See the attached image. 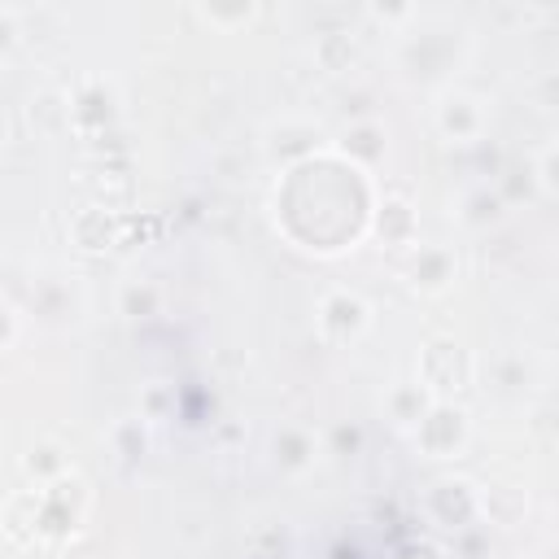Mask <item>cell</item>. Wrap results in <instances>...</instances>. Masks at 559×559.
I'll return each instance as SVG.
<instances>
[{"instance_id": "obj_28", "label": "cell", "mask_w": 559, "mask_h": 559, "mask_svg": "<svg viewBox=\"0 0 559 559\" xmlns=\"http://www.w3.org/2000/svg\"><path fill=\"white\" fill-rule=\"evenodd\" d=\"M13 341H17V310L4 306V336H0V349H13Z\"/></svg>"}, {"instance_id": "obj_4", "label": "cell", "mask_w": 559, "mask_h": 559, "mask_svg": "<svg viewBox=\"0 0 559 559\" xmlns=\"http://www.w3.org/2000/svg\"><path fill=\"white\" fill-rule=\"evenodd\" d=\"M428 515L441 524V528H467L476 515H480V493L467 485V480H437L432 489H428Z\"/></svg>"}, {"instance_id": "obj_27", "label": "cell", "mask_w": 559, "mask_h": 559, "mask_svg": "<svg viewBox=\"0 0 559 559\" xmlns=\"http://www.w3.org/2000/svg\"><path fill=\"white\" fill-rule=\"evenodd\" d=\"M332 441H336V450L345 454V450H358V441H362V432H358L354 424H341V428L332 432Z\"/></svg>"}, {"instance_id": "obj_25", "label": "cell", "mask_w": 559, "mask_h": 559, "mask_svg": "<svg viewBox=\"0 0 559 559\" xmlns=\"http://www.w3.org/2000/svg\"><path fill=\"white\" fill-rule=\"evenodd\" d=\"M533 175H537V183H546V188H555V192H559V144H555V148H546V153L537 157Z\"/></svg>"}, {"instance_id": "obj_26", "label": "cell", "mask_w": 559, "mask_h": 559, "mask_svg": "<svg viewBox=\"0 0 559 559\" xmlns=\"http://www.w3.org/2000/svg\"><path fill=\"white\" fill-rule=\"evenodd\" d=\"M397 559H445V550L432 546V542H406V546L397 550Z\"/></svg>"}, {"instance_id": "obj_7", "label": "cell", "mask_w": 559, "mask_h": 559, "mask_svg": "<svg viewBox=\"0 0 559 559\" xmlns=\"http://www.w3.org/2000/svg\"><path fill=\"white\" fill-rule=\"evenodd\" d=\"M4 537H9L13 550L44 546V537H39V489H22L4 502Z\"/></svg>"}, {"instance_id": "obj_16", "label": "cell", "mask_w": 559, "mask_h": 559, "mask_svg": "<svg viewBox=\"0 0 559 559\" xmlns=\"http://www.w3.org/2000/svg\"><path fill=\"white\" fill-rule=\"evenodd\" d=\"M275 459H280V467L301 472V467L314 459L310 432H306V428H280V432H275Z\"/></svg>"}, {"instance_id": "obj_29", "label": "cell", "mask_w": 559, "mask_h": 559, "mask_svg": "<svg viewBox=\"0 0 559 559\" xmlns=\"http://www.w3.org/2000/svg\"><path fill=\"white\" fill-rule=\"evenodd\" d=\"M542 105H559V74L542 79Z\"/></svg>"}, {"instance_id": "obj_24", "label": "cell", "mask_w": 559, "mask_h": 559, "mask_svg": "<svg viewBox=\"0 0 559 559\" xmlns=\"http://www.w3.org/2000/svg\"><path fill=\"white\" fill-rule=\"evenodd\" d=\"M258 9L253 4H236V9H218V4H205L201 9V17L205 22H214V26H236V22H249Z\"/></svg>"}, {"instance_id": "obj_15", "label": "cell", "mask_w": 559, "mask_h": 559, "mask_svg": "<svg viewBox=\"0 0 559 559\" xmlns=\"http://www.w3.org/2000/svg\"><path fill=\"white\" fill-rule=\"evenodd\" d=\"M314 57L323 70H349L354 57H358V39L349 31H323L319 44H314Z\"/></svg>"}, {"instance_id": "obj_13", "label": "cell", "mask_w": 559, "mask_h": 559, "mask_svg": "<svg viewBox=\"0 0 559 559\" xmlns=\"http://www.w3.org/2000/svg\"><path fill=\"white\" fill-rule=\"evenodd\" d=\"M70 122H74L79 131L105 135V127H109V96H105L100 87H83V92L74 96V105H70Z\"/></svg>"}, {"instance_id": "obj_20", "label": "cell", "mask_w": 559, "mask_h": 559, "mask_svg": "<svg viewBox=\"0 0 559 559\" xmlns=\"http://www.w3.org/2000/svg\"><path fill=\"white\" fill-rule=\"evenodd\" d=\"M498 214H502V197L489 192V188H476V192L463 201V223H472V227H485V223H493Z\"/></svg>"}, {"instance_id": "obj_19", "label": "cell", "mask_w": 559, "mask_h": 559, "mask_svg": "<svg viewBox=\"0 0 559 559\" xmlns=\"http://www.w3.org/2000/svg\"><path fill=\"white\" fill-rule=\"evenodd\" d=\"M118 301H122V314L127 319H153L157 306H162V293L153 284H127Z\"/></svg>"}, {"instance_id": "obj_10", "label": "cell", "mask_w": 559, "mask_h": 559, "mask_svg": "<svg viewBox=\"0 0 559 559\" xmlns=\"http://www.w3.org/2000/svg\"><path fill=\"white\" fill-rule=\"evenodd\" d=\"M271 153L288 166H301L319 153V127L310 122H280V131L271 135Z\"/></svg>"}, {"instance_id": "obj_31", "label": "cell", "mask_w": 559, "mask_h": 559, "mask_svg": "<svg viewBox=\"0 0 559 559\" xmlns=\"http://www.w3.org/2000/svg\"><path fill=\"white\" fill-rule=\"evenodd\" d=\"M546 559H559V550H550V555H546Z\"/></svg>"}, {"instance_id": "obj_23", "label": "cell", "mask_w": 559, "mask_h": 559, "mask_svg": "<svg viewBox=\"0 0 559 559\" xmlns=\"http://www.w3.org/2000/svg\"><path fill=\"white\" fill-rule=\"evenodd\" d=\"M175 411V393L170 389H148L144 397H140V415L144 419H166Z\"/></svg>"}, {"instance_id": "obj_12", "label": "cell", "mask_w": 559, "mask_h": 559, "mask_svg": "<svg viewBox=\"0 0 559 559\" xmlns=\"http://www.w3.org/2000/svg\"><path fill=\"white\" fill-rule=\"evenodd\" d=\"M341 157L354 162L358 170H362V166H376V162L384 157V131H380L376 122H354V127L345 131V140H341Z\"/></svg>"}, {"instance_id": "obj_8", "label": "cell", "mask_w": 559, "mask_h": 559, "mask_svg": "<svg viewBox=\"0 0 559 559\" xmlns=\"http://www.w3.org/2000/svg\"><path fill=\"white\" fill-rule=\"evenodd\" d=\"M437 127H441L445 140H476V131H480V105L467 92H450L437 105Z\"/></svg>"}, {"instance_id": "obj_18", "label": "cell", "mask_w": 559, "mask_h": 559, "mask_svg": "<svg viewBox=\"0 0 559 559\" xmlns=\"http://www.w3.org/2000/svg\"><path fill=\"white\" fill-rule=\"evenodd\" d=\"M480 511L493 520V524H515L524 515V493L511 489V485H498L489 493H480Z\"/></svg>"}, {"instance_id": "obj_30", "label": "cell", "mask_w": 559, "mask_h": 559, "mask_svg": "<svg viewBox=\"0 0 559 559\" xmlns=\"http://www.w3.org/2000/svg\"><path fill=\"white\" fill-rule=\"evenodd\" d=\"M367 13H371V17H406L411 9H406V4H371Z\"/></svg>"}, {"instance_id": "obj_1", "label": "cell", "mask_w": 559, "mask_h": 559, "mask_svg": "<svg viewBox=\"0 0 559 559\" xmlns=\"http://www.w3.org/2000/svg\"><path fill=\"white\" fill-rule=\"evenodd\" d=\"M419 384L437 402H454L463 389H472V354L454 336H432L419 349Z\"/></svg>"}, {"instance_id": "obj_6", "label": "cell", "mask_w": 559, "mask_h": 559, "mask_svg": "<svg viewBox=\"0 0 559 559\" xmlns=\"http://www.w3.org/2000/svg\"><path fill=\"white\" fill-rule=\"evenodd\" d=\"M70 231H74V245H79V249L100 253V249L122 245V214L109 210V205H87V210L74 214Z\"/></svg>"}, {"instance_id": "obj_9", "label": "cell", "mask_w": 559, "mask_h": 559, "mask_svg": "<svg viewBox=\"0 0 559 559\" xmlns=\"http://www.w3.org/2000/svg\"><path fill=\"white\" fill-rule=\"evenodd\" d=\"M406 275H411V284H415L419 293H441V288H450V280H454V258H450V249L424 245V249H415Z\"/></svg>"}, {"instance_id": "obj_14", "label": "cell", "mask_w": 559, "mask_h": 559, "mask_svg": "<svg viewBox=\"0 0 559 559\" xmlns=\"http://www.w3.org/2000/svg\"><path fill=\"white\" fill-rule=\"evenodd\" d=\"M432 402H437V397H432L419 380H415V384H397V389L389 393V415H393L397 424H411V428H415V424L428 415Z\"/></svg>"}, {"instance_id": "obj_21", "label": "cell", "mask_w": 559, "mask_h": 559, "mask_svg": "<svg viewBox=\"0 0 559 559\" xmlns=\"http://www.w3.org/2000/svg\"><path fill=\"white\" fill-rule=\"evenodd\" d=\"M114 445H118V454H122V459H140V454H144V445H148L144 424H140V419H122V424L114 428Z\"/></svg>"}, {"instance_id": "obj_3", "label": "cell", "mask_w": 559, "mask_h": 559, "mask_svg": "<svg viewBox=\"0 0 559 559\" xmlns=\"http://www.w3.org/2000/svg\"><path fill=\"white\" fill-rule=\"evenodd\" d=\"M415 441L432 459H454L467 445V411L454 402H432L428 415L415 424Z\"/></svg>"}, {"instance_id": "obj_11", "label": "cell", "mask_w": 559, "mask_h": 559, "mask_svg": "<svg viewBox=\"0 0 559 559\" xmlns=\"http://www.w3.org/2000/svg\"><path fill=\"white\" fill-rule=\"evenodd\" d=\"M376 231L384 245H411L415 240V210L402 197H384L376 205Z\"/></svg>"}, {"instance_id": "obj_5", "label": "cell", "mask_w": 559, "mask_h": 559, "mask_svg": "<svg viewBox=\"0 0 559 559\" xmlns=\"http://www.w3.org/2000/svg\"><path fill=\"white\" fill-rule=\"evenodd\" d=\"M367 323H371V310H367V301H362L358 293L336 288V293H328L323 306H319V332H323L328 341H354V336L367 332Z\"/></svg>"}, {"instance_id": "obj_2", "label": "cell", "mask_w": 559, "mask_h": 559, "mask_svg": "<svg viewBox=\"0 0 559 559\" xmlns=\"http://www.w3.org/2000/svg\"><path fill=\"white\" fill-rule=\"evenodd\" d=\"M83 507H87V493H83V480L74 476H61L57 485H44L39 489V537L44 542H70V533L79 528L83 520Z\"/></svg>"}, {"instance_id": "obj_17", "label": "cell", "mask_w": 559, "mask_h": 559, "mask_svg": "<svg viewBox=\"0 0 559 559\" xmlns=\"http://www.w3.org/2000/svg\"><path fill=\"white\" fill-rule=\"evenodd\" d=\"M26 472H31L39 485H57L61 476H70V472H66V454H61V445H52V441L31 445V454H26Z\"/></svg>"}, {"instance_id": "obj_22", "label": "cell", "mask_w": 559, "mask_h": 559, "mask_svg": "<svg viewBox=\"0 0 559 559\" xmlns=\"http://www.w3.org/2000/svg\"><path fill=\"white\" fill-rule=\"evenodd\" d=\"M533 179H537L533 170H507L502 183H498V197H502V201H520V197L533 192Z\"/></svg>"}]
</instances>
